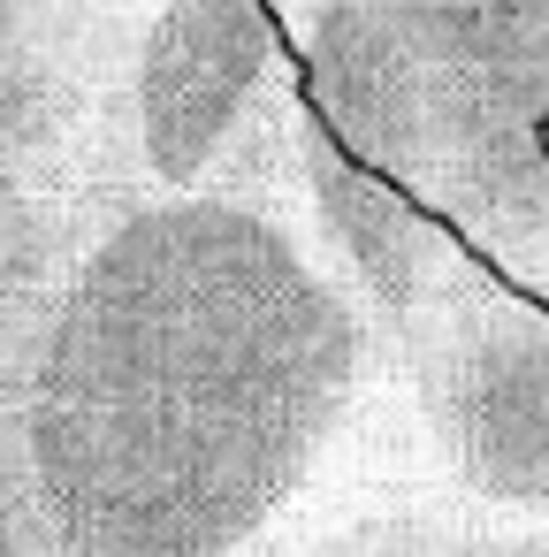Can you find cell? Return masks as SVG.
I'll list each match as a JSON object with an SVG mask.
<instances>
[{
	"label": "cell",
	"mask_w": 549,
	"mask_h": 557,
	"mask_svg": "<svg viewBox=\"0 0 549 557\" xmlns=\"http://www.w3.org/2000/svg\"><path fill=\"white\" fill-rule=\"evenodd\" d=\"M283 153H290V176H298V199H305V222H313L328 268L351 283V298L382 329H397L442 275H458L473 260L412 191H397L366 153H351L298 92L283 115Z\"/></svg>",
	"instance_id": "5b68a950"
},
{
	"label": "cell",
	"mask_w": 549,
	"mask_h": 557,
	"mask_svg": "<svg viewBox=\"0 0 549 557\" xmlns=\"http://www.w3.org/2000/svg\"><path fill=\"white\" fill-rule=\"evenodd\" d=\"M283 77V32L267 0H161L123 70V153L153 191H229Z\"/></svg>",
	"instance_id": "277c9868"
},
{
	"label": "cell",
	"mask_w": 549,
	"mask_h": 557,
	"mask_svg": "<svg viewBox=\"0 0 549 557\" xmlns=\"http://www.w3.org/2000/svg\"><path fill=\"white\" fill-rule=\"evenodd\" d=\"M108 32L92 0H0V161L70 176L100 138Z\"/></svg>",
	"instance_id": "8992f818"
},
{
	"label": "cell",
	"mask_w": 549,
	"mask_h": 557,
	"mask_svg": "<svg viewBox=\"0 0 549 557\" xmlns=\"http://www.w3.org/2000/svg\"><path fill=\"white\" fill-rule=\"evenodd\" d=\"M0 557H62L47 496H39L32 435H24V412L9 389H0Z\"/></svg>",
	"instance_id": "9c48e42d"
},
{
	"label": "cell",
	"mask_w": 549,
	"mask_h": 557,
	"mask_svg": "<svg viewBox=\"0 0 549 557\" xmlns=\"http://www.w3.org/2000/svg\"><path fill=\"white\" fill-rule=\"evenodd\" d=\"M298 100L549 298V0H305Z\"/></svg>",
	"instance_id": "7a4b0ae2"
},
{
	"label": "cell",
	"mask_w": 549,
	"mask_h": 557,
	"mask_svg": "<svg viewBox=\"0 0 549 557\" xmlns=\"http://www.w3.org/2000/svg\"><path fill=\"white\" fill-rule=\"evenodd\" d=\"M70 245L77 237H70V222L54 207V184L24 176L16 161H0V389H16L32 321H39Z\"/></svg>",
	"instance_id": "ba28073f"
},
{
	"label": "cell",
	"mask_w": 549,
	"mask_h": 557,
	"mask_svg": "<svg viewBox=\"0 0 549 557\" xmlns=\"http://www.w3.org/2000/svg\"><path fill=\"white\" fill-rule=\"evenodd\" d=\"M298 557H549V519L488 511V504H465V496L382 504V511H359V519L328 527Z\"/></svg>",
	"instance_id": "52a82bcc"
},
{
	"label": "cell",
	"mask_w": 549,
	"mask_h": 557,
	"mask_svg": "<svg viewBox=\"0 0 549 557\" xmlns=\"http://www.w3.org/2000/svg\"><path fill=\"white\" fill-rule=\"evenodd\" d=\"M389 344L450 496L549 519V298L465 260L389 329Z\"/></svg>",
	"instance_id": "3957f363"
},
{
	"label": "cell",
	"mask_w": 549,
	"mask_h": 557,
	"mask_svg": "<svg viewBox=\"0 0 549 557\" xmlns=\"http://www.w3.org/2000/svg\"><path fill=\"white\" fill-rule=\"evenodd\" d=\"M366 321L252 191L77 230L9 389L62 557H237L359 412Z\"/></svg>",
	"instance_id": "6da1fadb"
}]
</instances>
